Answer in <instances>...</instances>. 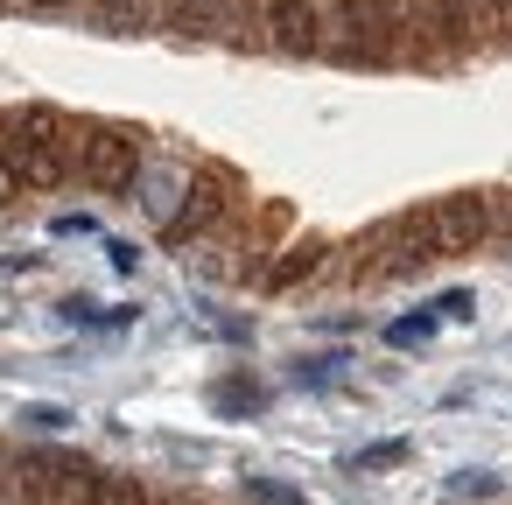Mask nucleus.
I'll return each mask as SVG.
<instances>
[{
	"mask_svg": "<svg viewBox=\"0 0 512 505\" xmlns=\"http://www.w3.org/2000/svg\"><path fill=\"white\" fill-rule=\"evenodd\" d=\"M316 57L351 64V71L414 64V15H407V0H330Z\"/></svg>",
	"mask_w": 512,
	"mask_h": 505,
	"instance_id": "1",
	"label": "nucleus"
},
{
	"mask_svg": "<svg viewBox=\"0 0 512 505\" xmlns=\"http://www.w3.org/2000/svg\"><path fill=\"white\" fill-rule=\"evenodd\" d=\"M0 162L15 169L22 190L78 183V113H57V106H8V113H0Z\"/></svg>",
	"mask_w": 512,
	"mask_h": 505,
	"instance_id": "2",
	"label": "nucleus"
},
{
	"mask_svg": "<svg viewBox=\"0 0 512 505\" xmlns=\"http://www.w3.org/2000/svg\"><path fill=\"white\" fill-rule=\"evenodd\" d=\"M99 477L106 470L78 449H22L15 470H8V498H22V505H92Z\"/></svg>",
	"mask_w": 512,
	"mask_h": 505,
	"instance_id": "3",
	"label": "nucleus"
},
{
	"mask_svg": "<svg viewBox=\"0 0 512 505\" xmlns=\"http://www.w3.org/2000/svg\"><path fill=\"white\" fill-rule=\"evenodd\" d=\"M78 183L85 190H134L141 183V134L113 127V120H78Z\"/></svg>",
	"mask_w": 512,
	"mask_h": 505,
	"instance_id": "4",
	"label": "nucleus"
},
{
	"mask_svg": "<svg viewBox=\"0 0 512 505\" xmlns=\"http://www.w3.org/2000/svg\"><path fill=\"white\" fill-rule=\"evenodd\" d=\"M407 15H414V64L421 71H449L477 50V22L463 0H407Z\"/></svg>",
	"mask_w": 512,
	"mask_h": 505,
	"instance_id": "5",
	"label": "nucleus"
},
{
	"mask_svg": "<svg viewBox=\"0 0 512 505\" xmlns=\"http://www.w3.org/2000/svg\"><path fill=\"white\" fill-rule=\"evenodd\" d=\"M260 0H162V29L190 43H253Z\"/></svg>",
	"mask_w": 512,
	"mask_h": 505,
	"instance_id": "6",
	"label": "nucleus"
},
{
	"mask_svg": "<svg viewBox=\"0 0 512 505\" xmlns=\"http://www.w3.org/2000/svg\"><path fill=\"white\" fill-rule=\"evenodd\" d=\"M428 211V232H435V253H477L491 232H498V204L484 190H456V197H435L421 204Z\"/></svg>",
	"mask_w": 512,
	"mask_h": 505,
	"instance_id": "7",
	"label": "nucleus"
},
{
	"mask_svg": "<svg viewBox=\"0 0 512 505\" xmlns=\"http://www.w3.org/2000/svg\"><path fill=\"white\" fill-rule=\"evenodd\" d=\"M225 211H232V176H225V169H197L190 190H183V204H176V218H162V246H190V239H204Z\"/></svg>",
	"mask_w": 512,
	"mask_h": 505,
	"instance_id": "8",
	"label": "nucleus"
},
{
	"mask_svg": "<svg viewBox=\"0 0 512 505\" xmlns=\"http://www.w3.org/2000/svg\"><path fill=\"white\" fill-rule=\"evenodd\" d=\"M260 43L281 50V57H316L323 43V8H309V0H260Z\"/></svg>",
	"mask_w": 512,
	"mask_h": 505,
	"instance_id": "9",
	"label": "nucleus"
},
{
	"mask_svg": "<svg viewBox=\"0 0 512 505\" xmlns=\"http://www.w3.org/2000/svg\"><path fill=\"white\" fill-rule=\"evenodd\" d=\"M78 15H85L99 36H141V29L162 22V0H85Z\"/></svg>",
	"mask_w": 512,
	"mask_h": 505,
	"instance_id": "10",
	"label": "nucleus"
},
{
	"mask_svg": "<svg viewBox=\"0 0 512 505\" xmlns=\"http://www.w3.org/2000/svg\"><path fill=\"white\" fill-rule=\"evenodd\" d=\"M211 414H232V421H246V414H260L274 393H267V379H253V372H225V379H211Z\"/></svg>",
	"mask_w": 512,
	"mask_h": 505,
	"instance_id": "11",
	"label": "nucleus"
},
{
	"mask_svg": "<svg viewBox=\"0 0 512 505\" xmlns=\"http://www.w3.org/2000/svg\"><path fill=\"white\" fill-rule=\"evenodd\" d=\"M316 267H330V246H323V239H302L295 253H281V260L267 267V288H295V281H309Z\"/></svg>",
	"mask_w": 512,
	"mask_h": 505,
	"instance_id": "12",
	"label": "nucleus"
},
{
	"mask_svg": "<svg viewBox=\"0 0 512 505\" xmlns=\"http://www.w3.org/2000/svg\"><path fill=\"white\" fill-rule=\"evenodd\" d=\"M57 316H64V323H85V330H127L141 309H134V302H120V309H99V302L71 295V302H57Z\"/></svg>",
	"mask_w": 512,
	"mask_h": 505,
	"instance_id": "13",
	"label": "nucleus"
},
{
	"mask_svg": "<svg viewBox=\"0 0 512 505\" xmlns=\"http://www.w3.org/2000/svg\"><path fill=\"white\" fill-rule=\"evenodd\" d=\"M435 323H442L435 309H414V316H400V323H386V344H393V351H421V344L435 337Z\"/></svg>",
	"mask_w": 512,
	"mask_h": 505,
	"instance_id": "14",
	"label": "nucleus"
},
{
	"mask_svg": "<svg viewBox=\"0 0 512 505\" xmlns=\"http://www.w3.org/2000/svg\"><path fill=\"white\" fill-rule=\"evenodd\" d=\"M92 505H162V491H148L141 477H99Z\"/></svg>",
	"mask_w": 512,
	"mask_h": 505,
	"instance_id": "15",
	"label": "nucleus"
},
{
	"mask_svg": "<svg viewBox=\"0 0 512 505\" xmlns=\"http://www.w3.org/2000/svg\"><path fill=\"white\" fill-rule=\"evenodd\" d=\"M463 8H470L477 36H491V43H505V36H512V0H463Z\"/></svg>",
	"mask_w": 512,
	"mask_h": 505,
	"instance_id": "16",
	"label": "nucleus"
},
{
	"mask_svg": "<svg viewBox=\"0 0 512 505\" xmlns=\"http://www.w3.org/2000/svg\"><path fill=\"white\" fill-rule=\"evenodd\" d=\"M134 190H148L141 204H148L155 218H176V204H183V190H190V183H176V176H141Z\"/></svg>",
	"mask_w": 512,
	"mask_h": 505,
	"instance_id": "17",
	"label": "nucleus"
},
{
	"mask_svg": "<svg viewBox=\"0 0 512 505\" xmlns=\"http://www.w3.org/2000/svg\"><path fill=\"white\" fill-rule=\"evenodd\" d=\"M428 309H435L442 323H470V316H477V295H470V288H449V295H435Z\"/></svg>",
	"mask_w": 512,
	"mask_h": 505,
	"instance_id": "18",
	"label": "nucleus"
},
{
	"mask_svg": "<svg viewBox=\"0 0 512 505\" xmlns=\"http://www.w3.org/2000/svg\"><path fill=\"white\" fill-rule=\"evenodd\" d=\"M393 463H407V442H372L351 456V470H393Z\"/></svg>",
	"mask_w": 512,
	"mask_h": 505,
	"instance_id": "19",
	"label": "nucleus"
},
{
	"mask_svg": "<svg viewBox=\"0 0 512 505\" xmlns=\"http://www.w3.org/2000/svg\"><path fill=\"white\" fill-rule=\"evenodd\" d=\"M246 498L253 505H302V491L295 484H274V477H246Z\"/></svg>",
	"mask_w": 512,
	"mask_h": 505,
	"instance_id": "20",
	"label": "nucleus"
},
{
	"mask_svg": "<svg viewBox=\"0 0 512 505\" xmlns=\"http://www.w3.org/2000/svg\"><path fill=\"white\" fill-rule=\"evenodd\" d=\"M491 491H498L491 470H463V477H449V498H491Z\"/></svg>",
	"mask_w": 512,
	"mask_h": 505,
	"instance_id": "21",
	"label": "nucleus"
},
{
	"mask_svg": "<svg viewBox=\"0 0 512 505\" xmlns=\"http://www.w3.org/2000/svg\"><path fill=\"white\" fill-rule=\"evenodd\" d=\"M106 260H113V274H134V267H141V246H127V239H106Z\"/></svg>",
	"mask_w": 512,
	"mask_h": 505,
	"instance_id": "22",
	"label": "nucleus"
},
{
	"mask_svg": "<svg viewBox=\"0 0 512 505\" xmlns=\"http://www.w3.org/2000/svg\"><path fill=\"white\" fill-rule=\"evenodd\" d=\"M22 421H29V428H71L78 414H71V407H29Z\"/></svg>",
	"mask_w": 512,
	"mask_h": 505,
	"instance_id": "23",
	"label": "nucleus"
},
{
	"mask_svg": "<svg viewBox=\"0 0 512 505\" xmlns=\"http://www.w3.org/2000/svg\"><path fill=\"white\" fill-rule=\"evenodd\" d=\"M85 0H22V15H78Z\"/></svg>",
	"mask_w": 512,
	"mask_h": 505,
	"instance_id": "24",
	"label": "nucleus"
},
{
	"mask_svg": "<svg viewBox=\"0 0 512 505\" xmlns=\"http://www.w3.org/2000/svg\"><path fill=\"white\" fill-rule=\"evenodd\" d=\"M330 365H337V358H302V372H295V379H302V386H323V379H330Z\"/></svg>",
	"mask_w": 512,
	"mask_h": 505,
	"instance_id": "25",
	"label": "nucleus"
},
{
	"mask_svg": "<svg viewBox=\"0 0 512 505\" xmlns=\"http://www.w3.org/2000/svg\"><path fill=\"white\" fill-rule=\"evenodd\" d=\"M15 197H22V183H15V169H8V162H0V211H8Z\"/></svg>",
	"mask_w": 512,
	"mask_h": 505,
	"instance_id": "26",
	"label": "nucleus"
},
{
	"mask_svg": "<svg viewBox=\"0 0 512 505\" xmlns=\"http://www.w3.org/2000/svg\"><path fill=\"white\" fill-rule=\"evenodd\" d=\"M491 204H498V232L512 239V197H491Z\"/></svg>",
	"mask_w": 512,
	"mask_h": 505,
	"instance_id": "27",
	"label": "nucleus"
},
{
	"mask_svg": "<svg viewBox=\"0 0 512 505\" xmlns=\"http://www.w3.org/2000/svg\"><path fill=\"white\" fill-rule=\"evenodd\" d=\"M8 470H15V456H8V442H0V491H8Z\"/></svg>",
	"mask_w": 512,
	"mask_h": 505,
	"instance_id": "28",
	"label": "nucleus"
},
{
	"mask_svg": "<svg viewBox=\"0 0 512 505\" xmlns=\"http://www.w3.org/2000/svg\"><path fill=\"white\" fill-rule=\"evenodd\" d=\"M0 8H22V0H0Z\"/></svg>",
	"mask_w": 512,
	"mask_h": 505,
	"instance_id": "29",
	"label": "nucleus"
},
{
	"mask_svg": "<svg viewBox=\"0 0 512 505\" xmlns=\"http://www.w3.org/2000/svg\"><path fill=\"white\" fill-rule=\"evenodd\" d=\"M183 505H204V498H183Z\"/></svg>",
	"mask_w": 512,
	"mask_h": 505,
	"instance_id": "30",
	"label": "nucleus"
}]
</instances>
